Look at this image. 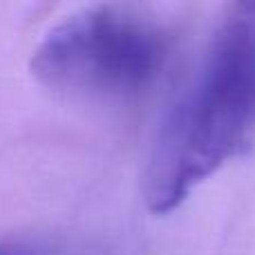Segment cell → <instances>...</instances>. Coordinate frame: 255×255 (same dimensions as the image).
Masks as SVG:
<instances>
[{
    "label": "cell",
    "instance_id": "1",
    "mask_svg": "<svg viewBox=\"0 0 255 255\" xmlns=\"http://www.w3.org/2000/svg\"><path fill=\"white\" fill-rule=\"evenodd\" d=\"M255 132V2L222 18L193 79L168 110L145 161L148 211L170 213Z\"/></svg>",
    "mask_w": 255,
    "mask_h": 255
},
{
    "label": "cell",
    "instance_id": "3",
    "mask_svg": "<svg viewBox=\"0 0 255 255\" xmlns=\"http://www.w3.org/2000/svg\"><path fill=\"white\" fill-rule=\"evenodd\" d=\"M0 255H58V251L36 242H0Z\"/></svg>",
    "mask_w": 255,
    "mask_h": 255
},
{
    "label": "cell",
    "instance_id": "2",
    "mask_svg": "<svg viewBox=\"0 0 255 255\" xmlns=\"http://www.w3.org/2000/svg\"><path fill=\"white\" fill-rule=\"evenodd\" d=\"M166 61V36L124 4H90L52 27L31 54V74L58 92L121 97L143 90Z\"/></svg>",
    "mask_w": 255,
    "mask_h": 255
}]
</instances>
